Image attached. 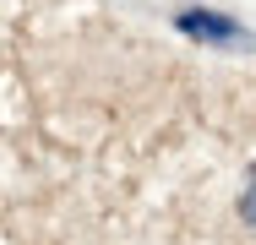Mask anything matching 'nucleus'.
I'll return each instance as SVG.
<instances>
[{
    "label": "nucleus",
    "instance_id": "1",
    "mask_svg": "<svg viewBox=\"0 0 256 245\" xmlns=\"http://www.w3.org/2000/svg\"><path fill=\"white\" fill-rule=\"evenodd\" d=\"M240 218H246V229L256 234V169H251V180H246V191H240Z\"/></svg>",
    "mask_w": 256,
    "mask_h": 245
}]
</instances>
